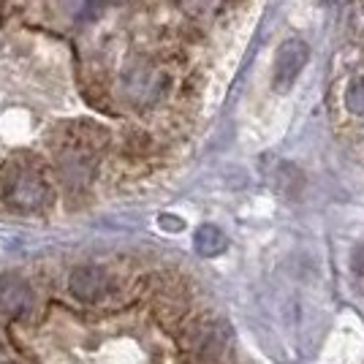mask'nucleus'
<instances>
[{"label":"nucleus","instance_id":"f257e3e1","mask_svg":"<svg viewBox=\"0 0 364 364\" xmlns=\"http://www.w3.org/2000/svg\"><path fill=\"white\" fill-rule=\"evenodd\" d=\"M0 188H3L6 204L19 213H41L55 198L46 171L36 161H11L6 166Z\"/></svg>","mask_w":364,"mask_h":364},{"label":"nucleus","instance_id":"f03ea898","mask_svg":"<svg viewBox=\"0 0 364 364\" xmlns=\"http://www.w3.org/2000/svg\"><path fill=\"white\" fill-rule=\"evenodd\" d=\"M107 128H101L98 122L92 120H74V122H63L58 128V147L60 150H85L95 152L101 147H107Z\"/></svg>","mask_w":364,"mask_h":364},{"label":"nucleus","instance_id":"7ed1b4c3","mask_svg":"<svg viewBox=\"0 0 364 364\" xmlns=\"http://www.w3.org/2000/svg\"><path fill=\"white\" fill-rule=\"evenodd\" d=\"M307 60H310V46L302 38H289L277 49V58H274V87L289 90L296 82V76L302 74Z\"/></svg>","mask_w":364,"mask_h":364},{"label":"nucleus","instance_id":"20e7f679","mask_svg":"<svg viewBox=\"0 0 364 364\" xmlns=\"http://www.w3.org/2000/svg\"><path fill=\"white\" fill-rule=\"evenodd\" d=\"M0 310L11 318H25L33 310V291L31 286L16 277V274H6L0 277Z\"/></svg>","mask_w":364,"mask_h":364},{"label":"nucleus","instance_id":"39448f33","mask_svg":"<svg viewBox=\"0 0 364 364\" xmlns=\"http://www.w3.org/2000/svg\"><path fill=\"white\" fill-rule=\"evenodd\" d=\"M68 289L79 302H98L109 289V277L101 267H79L71 272Z\"/></svg>","mask_w":364,"mask_h":364},{"label":"nucleus","instance_id":"423d86ee","mask_svg":"<svg viewBox=\"0 0 364 364\" xmlns=\"http://www.w3.org/2000/svg\"><path fill=\"white\" fill-rule=\"evenodd\" d=\"M193 247H196L198 256L215 258V256H220V253H226L228 240H226V234H223L218 226H213V223H204V226L193 234Z\"/></svg>","mask_w":364,"mask_h":364},{"label":"nucleus","instance_id":"0eeeda50","mask_svg":"<svg viewBox=\"0 0 364 364\" xmlns=\"http://www.w3.org/2000/svg\"><path fill=\"white\" fill-rule=\"evenodd\" d=\"M228 340V329L223 323H204L201 329H198V353H204L207 359H215L223 346H226Z\"/></svg>","mask_w":364,"mask_h":364},{"label":"nucleus","instance_id":"6e6552de","mask_svg":"<svg viewBox=\"0 0 364 364\" xmlns=\"http://www.w3.org/2000/svg\"><path fill=\"white\" fill-rule=\"evenodd\" d=\"M346 107H348L350 114H356V117H364V79H356V82H350L348 92H346Z\"/></svg>","mask_w":364,"mask_h":364},{"label":"nucleus","instance_id":"1a4fd4ad","mask_svg":"<svg viewBox=\"0 0 364 364\" xmlns=\"http://www.w3.org/2000/svg\"><path fill=\"white\" fill-rule=\"evenodd\" d=\"M0 364H6V362H0Z\"/></svg>","mask_w":364,"mask_h":364}]
</instances>
